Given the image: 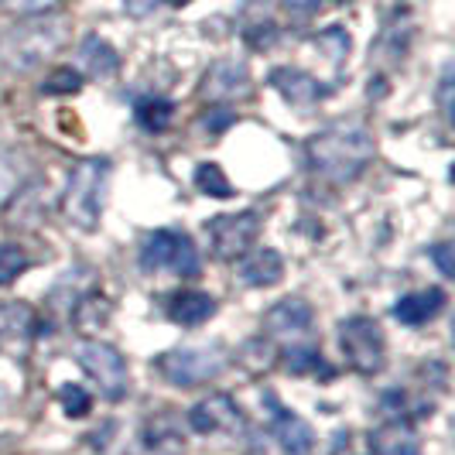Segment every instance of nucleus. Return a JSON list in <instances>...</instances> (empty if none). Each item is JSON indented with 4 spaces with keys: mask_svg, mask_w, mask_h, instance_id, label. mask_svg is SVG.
<instances>
[{
    "mask_svg": "<svg viewBox=\"0 0 455 455\" xmlns=\"http://www.w3.org/2000/svg\"><path fill=\"white\" fill-rule=\"evenodd\" d=\"M188 428L199 435H233L243 432V411L236 408V401L229 394H209L188 411Z\"/></svg>",
    "mask_w": 455,
    "mask_h": 455,
    "instance_id": "9",
    "label": "nucleus"
},
{
    "mask_svg": "<svg viewBox=\"0 0 455 455\" xmlns=\"http://www.w3.org/2000/svg\"><path fill=\"white\" fill-rule=\"evenodd\" d=\"M196 185H199V192H205L209 199H233V185L223 175V168L212 164V161H205V164L196 168Z\"/></svg>",
    "mask_w": 455,
    "mask_h": 455,
    "instance_id": "25",
    "label": "nucleus"
},
{
    "mask_svg": "<svg viewBox=\"0 0 455 455\" xmlns=\"http://www.w3.org/2000/svg\"><path fill=\"white\" fill-rule=\"evenodd\" d=\"M68 312H72V325H76L79 332H96V329H103V325L110 322L114 305L103 295H83Z\"/></svg>",
    "mask_w": 455,
    "mask_h": 455,
    "instance_id": "21",
    "label": "nucleus"
},
{
    "mask_svg": "<svg viewBox=\"0 0 455 455\" xmlns=\"http://www.w3.org/2000/svg\"><path fill=\"white\" fill-rule=\"evenodd\" d=\"M342 4H346V0H342Z\"/></svg>",
    "mask_w": 455,
    "mask_h": 455,
    "instance_id": "37",
    "label": "nucleus"
},
{
    "mask_svg": "<svg viewBox=\"0 0 455 455\" xmlns=\"http://www.w3.org/2000/svg\"><path fill=\"white\" fill-rule=\"evenodd\" d=\"M68 38V21L66 18H31V21L18 24L4 45H0V59L11 72H28V68L42 66L52 59Z\"/></svg>",
    "mask_w": 455,
    "mask_h": 455,
    "instance_id": "2",
    "label": "nucleus"
},
{
    "mask_svg": "<svg viewBox=\"0 0 455 455\" xmlns=\"http://www.w3.org/2000/svg\"><path fill=\"white\" fill-rule=\"evenodd\" d=\"M281 363H284V370L288 373H295V377H329L332 370L325 366V360H322V353L315 349V346H305V342H298V346H288L284 349V356H281Z\"/></svg>",
    "mask_w": 455,
    "mask_h": 455,
    "instance_id": "23",
    "label": "nucleus"
},
{
    "mask_svg": "<svg viewBox=\"0 0 455 455\" xmlns=\"http://www.w3.org/2000/svg\"><path fill=\"white\" fill-rule=\"evenodd\" d=\"M438 107H442L445 124H452V68H445V76H442V86H438Z\"/></svg>",
    "mask_w": 455,
    "mask_h": 455,
    "instance_id": "31",
    "label": "nucleus"
},
{
    "mask_svg": "<svg viewBox=\"0 0 455 455\" xmlns=\"http://www.w3.org/2000/svg\"><path fill=\"white\" fill-rule=\"evenodd\" d=\"M203 124L205 131H212V134H223L229 124H233V110L229 107H209V114H203Z\"/></svg>",
    "mask_w": 455,
    "mask_h": 455,
    "instance_id": "30",
    "label": "nucleus"
},
{
    "mask_svg": "<svg viewBox=\"0 0 455 455\" xmlns=\"http://www.w3.org/2000/svg\"><path fill=\"white\" fill-rule=\"evenodd\" d=\"M315 45L332 59V66H339V62H346V55H349V35L342 28H329V31H322L319 38H315Z\"/></svg>",
    "mask_w": 455,
    "mask_h": 455,
    "instance_id": "29",
    "label": "nucleus"
},
{
    "mask_svg": "<svg viewBox=\"0 0 455 455\" xmlns=\"http://www.w3.org/2000/svg\"><path fill=\"white\" fill-rule=\"evenodd\" d=\"M271 86L281 92L288 103H295V107H315V103H322V100L329 96V86L319 83L315 76L301 72V68H274Z\"/></svg>",
    "mask_w": 455,
    "mask_h": 455,
    "instance_id": "12",
    "label": "nucleus"
},
{
    "mask_svg": "<svg viewBox=\"0 0 455 455\" xmlns=\"http://www.w3.org/2000/svg\"><path fill=\"white\" fill-rule=\"evenodd\" d=\"M315 7H319V0H288V11H295V14H301V18L312 14Z\"/></svg>",
    "mask_w": 455,
    "mask_h": 455,
    "instance_id": "35",
    "label": "nucleus"
},
{
    "mask_svg": "<svg viewBox=\"0 0 455 455\" xmlns=\"http://www.w3.org/2000/svg\"><path fill=\"white\" fill-rule=\"evenodd\" d=\"M76 360L110 401H120L127 394V363L110 342H83L76 349Z\"/></svg>",
    "mask_w": 455,
    "mask_h": 455,
    "instance_id": "8",
    "label": "nucleus"
},
{
    "mask_svg": "<svg viewBox=\"0 0 455 455\" xmlns=\"http://www.w3.org/2000/svg\"><path fill=\"white\" fill-rule=\"evenodd\" d=\"M373 161V134L360 120H339L308 140V164L325 182L346 185Z\"/></svg>",
    "mask_w": 455,
    "mask_h": 455,
    "instance_id": "1",
    "label": "nucleus"
},
{
    "mask_svg": "<svg viewBox=\"0 0 455 455\" xmlns=\"http://www.w3.org/2000/svg\"><path fill=\"white\" fill-rule=\"evenodd\" d=\"M48 192L42 188V185H28L21 196L11 203V212H7V220L11 223H18V227H35L42 216H45L48 209Z\"/></svg>",
    "mask_w": 455,
    "mask_h": 455,
    "instance_id": "22",
    "label": "nucleus"
},
{
    "mask_svg": "<svg viewBox=\"0 0 455 455\" xmlns=\"http://www.w3.org/2000/svg\"><path fill=\"white\" fill-rule=\"evenodd\" d=\"M212 253L220 260H240L243 253H251L253 240L260 233V216L257 212H229V216H216L205 223Z\"/></svg>",
    "mask_w": 455,
    "mask_h": 455,
    "instance_id": "7",
    "label": "nucleus"
},
{
    "mask_svg": "<svg viewBox=\"0 0 455 455\" xmlns=\"http://www.w3.org/2000/svg\"><path fill=\"white\" fill-rule=\"evenodd\" d=\"M79 90H83V76L76 68H55L42 83V92H48V96H72Z\"/></svg>",
    "mask_w": 455,
    "mask_h": 455,
    "instance_id": "27",
    "label": "nucleus"
},
{
    "mask_svg": "<svg viewBox=\"0 0 455 455\" xmlns=\"http://www.w3.org/2000/svg\"><path fill=\"white\" fill-rule=\"evenodd\" d=\"M59 401H62V411H66L68 418H86L92 411L90 390L79 387V384H66V387L59 390Z\"/></svg>",
    "mask_w": 455,
    "mask_h": 455,
    "instance_id": "28",
    "label": "nucleus"
},
{
    "mask_svg": "<svg viewBox=\"0 0 455 455\" xmlns=\"http://www.w3.org/2000/svg\"><path fill=\"white\" fill-rule=\"evenodd\" d=\"M137 124L144 127V131H151V134H161V131H168L172 127V120H175V107H172V100H164V96H144L140 103H137Z\"/></svg>",
    "mask_w": 455,
    "mask_h": 455,
    "instance_id": "24",
    "label": "nucleus"
},
{
    "mask_svg": "<svg viewBox=\"0 0 455 455\" xmlns=\"http://www.w3.org/2000/svg\"><path fill=\"white\" fill-rule=\"evenodd\" d=\"M227 349L220 342H209V346H179V349H168L158 356V373L172 384V387H199L205 380L220 377L227 370Z\"/></svg>",
    "mask_w": 455,
    "mask_h": 455,
    "instance_id": "4",
    "label": "nucleus"
},
{
    "mask_svg": "<svg viewBox=\"0 0 455 455\" xmlns=\"http://www.w3.org/2000/svg\"><path fill=\"white\" fill-rule=\"evenodd\" d=\"M28 271V253L14 243H0V284H14Z\"/></svg>",
    "mask_w": 455,
    "mask_h": 455,
    "instance_id": "26",
    "label": "nucleus"
},
{
    "mask_svg": "<svg viewBox=\"0 0 455 455\" xmlns=\"http://www.w3.org/2000/svg\"><path fill=\"white\" fill-rule=\"evenodd\" d=\"M79 68L90 72L92 79H114L116 68H120V55L114 52V45H107L103 38L90 35L79 45Z\"/></svg>",
    "mask_w": 455,
    "mask_h": 455,
    "instance_id": "19",
    "label": "nucleus"
},
{
    "mask_svg": "<svg viewBox=\"0 0 455 455\" xmlns=\"http://www.w3.org/2000/svg\"><path fill=\"white\" fill-rule=\"evenodd\" d=\"M442 308H445V291L442 288H421V291H411L394 305V319L404 322V325H425Z\"/></svg>",
    "mask_w": 455,
    "mask_h": 455,
    "instance_id": "16",
    "label": "nucleus"
},
{
    "mask_svg": "<svg viewBox=\"0 0 455 455\" xmlns=\"http://www.w3.org/2000/svg\"><path fill=\"white\" fill-rule=\"evenodd\" d=\"M339 346L346 363L353 366L356 373H380L384 360H387V339H384V329L366 315H353V319L339 322Z\"/></svg>",
    "mask_w": 455,
    "mask_h": 455,
    "instance_id": "6",
    "label": "nucleus"
},
{
    "mask_svg": "<svg viewBox=\"0 0 455 455\" xmlns=\"http://www.w3.org/2000/svg\"><path fill=\"white\" fill-rule=\"evenodd\" d=\"M62 0H14L18 14H48L52 7H59Z\"/></svg>",
    "mask_w": 455,
    "mask_h": 455,
    "instance_id": "33",
    "label": "nucleus"
},
{
    "mask_svg": "<svg viewBox=\"0 0 455 455\" xmlns=\"http://www.w3.org/2000/svg\"><path fill=\"white\" fill-rule=\"evenodd\" d=\"M114 164L107 158H86L68 172L66 196H62V212L72 227L96 229L103 216V199H107V185H110Z\"/></svg>",
    "mask_w": 455,
    "mask_h": 455,
    "instance_id": "3",
    "label": "nucleus"
},
{
    "mask_svg": "<svg viewBox=\"0 0 455 455\" xmlns=\"http://www.w3.org/2000/svg\"><path fill=\"white\" fill-rule=\"evenodd\" d=\"M158 4H161V0H124L127 14H134V18H148V14H151Z\"/></svg>",
    "mask_w": 455,
    "mask_h": 455,
    "instance_id": "34",
    "label": "nucleus"
},
{
    "mask_svg": "<svg viewBox=\"0 0 455 455\" xmlns=\"http://www.w3.org/2000/svg\"><path fill=\"white\" fill-rule=\"evenodd\" d=\"M418 452H421V438L401 418L370 432V455H418Z\"/></svg>",
    "mask_w": 455,
    "mask_h": 455,
    "instance_id": "15",
    "label": "nucleus"
},
{
    "mask_svg": "<svg viewBox=\"0 0 455 455\" xmlns=\"http://www.w3.org/2000/svg\"><path fill=\"white\" fill-rule=\"evenodd\" d=\"M312 329V305L301 298H284L267 308L264 315V332L271 339H298Z\"/></svg>",
    "mask_w": 455,
    "mask_h": 455,
    "instance_id": "11",
    "label": "nucleus"
},
{
    "mask_svg": "<svg viewBox=\"0 0 455 455\" xmlns=\"http://www.w3.org/2000/svg\"><path fill=\"white\" fill-rule=\"evenodd\" d=\"M271 411H274L271 432H274V438H277V445H281L288 455H312V449H315V435H312V428H308L298 414L281 408L274 397H271Z\"/></svg>",
    "mask_w": 455,
    "mask_h": 455,
    "instance_id": "13",
    "label": "nucleus"
},
{
    "mask_svg": "<svg viewBox=\"0 0 455 455\" xmlns=\"http://www.w3.org/2000/svg\"><path fill=\"white\" fill-rule=\"evenodd\" d=\"M140 267L148 274H179V277H196L199 274V251L196 243L179 233V229H155L148 233L140 247Z\"/></svg>",
    "mask_w": 455,
    "mask_h": 455,
    "instance_id": "5",
    "label": "nucleus"
},
{
    "mask_svg": "<svg viewBox=\"0 0 455 455\" xmlns=\"http://www.w3.org/2000/svg\"><path fill=\"white\" fill-rule=\"evenodd\" d=\"M251 90H253L251 72H247L243 62H236V59H220L203 79V96L212 107L233 103V100H247Z\"/></svg>",
    "mask_w": 455,
    "mask_h": 455,
    "instance_id": "10",
    "label": "nucleus"
},
{
    "mask_svg": "<svg viewBox=\"0 0 455 455\" xmlns=\"http://www.w3.org/2000/svg\"><path fill=\"white\" fill-rule=\"evenodd\" d=\"M240 277L251 288H271L284 277V260L277 251H253L240 257Z\"/></svg>",
    "mask_w": 455,
    "mask_h": 455,
    "instance_id": "17",
    "label": "nucleus"
},
{
    "mask_svg": "<svg viewBox=\"0 0 455 455\" xmlns=\"http://www.w3.org/2000/svg\"><path fill=\"white\" fill-rule=\"evenodd\" d=\"M212 312H216V298L205 291H179L168 301V319L185 329L203 325L205 319H212Z\"/></svg>",
    "mask_w": 455,
    "mask_h": 455,
    "instance_id": "18",
    "label": "nucleus"
},
{
    "mask_svg": "<svg viewBox=\"0 0 455 455\" xmlns=\"http://www.w3.org/2000/svg\"><path fill=\"white\" fill-rule=\"evenodd\" d=\"M172 4H175V7H185V4H192V0H172Z\"/></svg>",
    "mask_w": 455,
    "mask_h": 455,
    "instance_id": "36",
    "label": "nucleus"
},
{
    "mask_svg": "<svg viewBox=\"0 0 455 455\" xmlns=\"http://www.w3.org/2000/svg\"><path fill=\"white\" fill-rule=\"evenodd\" d=\"M35 329H38V315H35L31 305H24V301H7V305H0V336H4V339L28 342L35 336Z\"/></svg>",
    "mask_w": 455,
    "mask_h": 455,
    "instance_id": "20",
    "label": "nucleus"
},
{
    "mask_svg": "<svg viewBox=\"0 0 455 455\" xmlns=\"http://www.w3.org/2000/svg\"><path fill=\"white\" fill-rule=\"evenodd\" d=\"M144 445L155 455H182L185 428L175 411H158L155 418L144 421Z\"/></svg>",
    "mask_w": 455,
    "mask_h": 455,
    "instance_id": "14",
    "label": "nucleus"
},
{
    "mask_svg": "<svg viewBox=\"0 0 455 455\" xmlns=\"http://www.w3.org/2000/svg\"><path fill=\"white\" fill-rule=\"evenodd\" d=\"M432 257L438 260V271L445 274V277H452V274H455L452 243H449V240H445V243H435V247H432Z\"/></svg>",
    "mask_w": 455,
    "mask_h": 455,
    "instance_id": "32",
    "label": "nucleus"
}]
</instances>
